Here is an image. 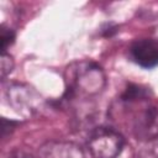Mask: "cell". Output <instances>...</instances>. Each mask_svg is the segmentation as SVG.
<instances>
[{"mask_svg":"<svg viewBox=\"0 0 158 158\" xmlns=\"http://www.w3.org/2000/svg\"><path fill=\"white\" fill-rule=\"evenodd\" d=\"M106 85L102 68L91 60L72 63L65 70V91L63 99L91 98L100 94Z\"/></svg>","mask_w":158,"mask_h":158,"instance_id":"6da1fadb","label":"cell"},{"mask_svg":"<svg viewBox=\"0 0 158 158\" xmlns=\"http://www.w3.org/2000/svg\"><path fill=\"white\" fill-rule=\"evenodd\" d=\"M86 144L93 158H117L123 149L125 138L112 127L99 126L90 132Z\"/></svg>","mask_w":158,"mask_h":158,"instance_id":"7a4b0ae2","label":"cell"},{"mask_svg":"<svg viewBox=\"0 0 158 158\" xmlns=\"http://www.w3.org/2000/svg\"><path fill=\"white\" fill-rule=\"evenodd\" d=\"M131 131L141 142L158 137V107L149 101L141 102L133 112Z\"/></svg>","mask_w":158,"mask_h":158,"instance_id":"3957f363","label":"cell"},{"mask_svg":"<svg viewBox=\"0 0 158 158\" xmlns=\"http://www.w3.org/2000/svg\"><path fill=\"white\" fill-rule=\"evenodd\" d=\"M9 104L21 114H36L42 106V98L36 90L25 84H12L6 91Z\"/></svg>","mask_w":158,"mask_h":158,"instance_id":"277c9868","label":"cell"},{"mask_svg":"<svg viewBox=\"0 0 158 158\" xmlns=\"http://www.w3.org/2000/svg\"><path fill=\"white\" fill-rule=\"evenodd\" d=\"M130 59L143 69H153L158 65V41L141 38L128 47Z\"/></svg>","mask_w":158,"mask_h":158,"instance_id":"5b68a950","label":"cell"},{"mask_svg":"<svg viewBox=\"0 0 158 158\" xmlns=\"http://www.w3.org/2000/svg\"><path fill=\"white\" fill-rule=\"evenodd\" d=\"M38 158H84V153L73 142H47L40 148Z\"/></svg>","mask_w":158,"mask_h":158,"instance_id":"8992f818","label":"cell"},{"mask_svg":"<svg viewBox=\"0 0 158 158\" xmlns=\"http://www.w3.org/2000/svg\"><path fill=\"white\" fill-rule=\"evenodd\" d=\"M152 93L149 88L143 86L141 84H135V83H128L123 93L121 94L120 100L125 105H132V104H138V102H144L149 101Z\"/></svg>","mask_w":158,"mask_h":158,"instance_id":"52a82bcc","label":"cell"},{"mask_svg":"<svg viewBox=\"0 0 158 158\" xmlns=\"http://www.w3.org/2000/svg\"><path fill=\"white\" fill-rule=\"evenodd\" d=\"M138 158H158V137L142 142Z\"/></svg>","mask_w":158,"mask_h":158,"instance_id":"ba28073f","label":"cell"},{"mask_svg":"<svg viewBox=\"0 0 158 158\" xmlns=\"http://www.w3.org/2000/svg\"><path fill=\"white\" fill-rule=\"evenodd\" d=\"M15 42V32L6 27L5 25H1V33H0V48L1 53H6V49Z\"/></svg>","mask_w":158,"mask_h":158,"instance_id":"9c48e42d","label":"cell"},{"mask_svg":"<svg viewBox=\"0 0 158 158\" xmlns=\"http://www.w3.org/2000/svg\"><path fill=\"white\" fill-rule=\"evenodd\" d=\"M14 68V59L7 53H1V77L5 78Z\"/></svg>","mask_w":158,"mask_h":158,"instance_id":"30bf717a","label":"cell"},{"mask_svg":"<svg viewBox=\"0 0 158 158\" xmlns=\"http://www.w3.org/2000/svg\"><path fill=\"white\" fill-rule=\"evenodd\" d=\"M19 125L17 121H12V120H6L5 117H2L1 120V133H2V137L5 138L9 133H11L15 127Z\"/></svg>","mask_w":158,"mask_h":158,"instance_id":"8fae6325","label":"cell"},{"mask_svg":"<svg viewBox=\"0 0 158 158\" xmlns=\"http://www.w3.org/2000/svg\"><path fill=\"white\" fill-rule=\"evenodd\" d=\"M9 158H33V157L30 156V154H27V153H25V152L17 151V152H14L12 154H10Z\"/></svg>","mask_w":158,"mask_h":158,"instance_id":"7c38bea8","label":"cell"}]
</instances>
